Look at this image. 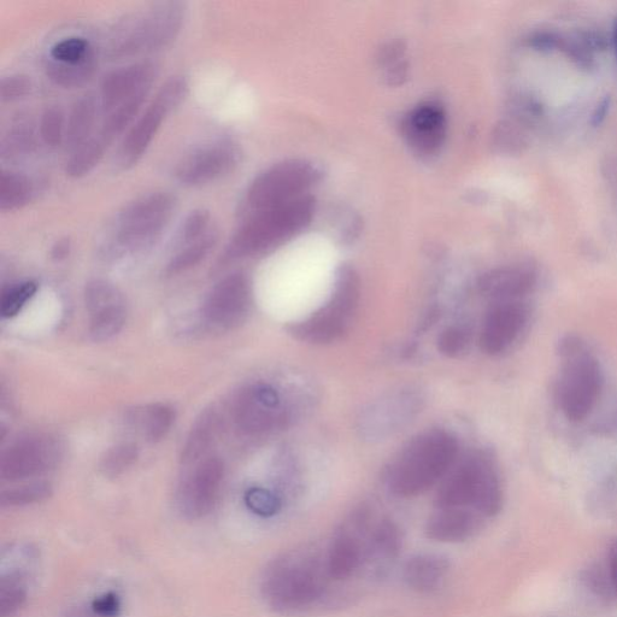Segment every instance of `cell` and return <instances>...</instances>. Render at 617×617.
Here are the masks:
<instances>
[{"instance_id": "6da1fadb", "label": "cell", "mask_w": 617, "mask_h": 617, "mask_svg": "<svg viewBox=\"0 0 617 617\" xmlns=\"http://www.w3.org/2000/svg\"><path fill=\"white\" fill-rule=\"evenodd\" d=\"M558 374L555 399L569 422L580 423L595 410L604 387L601 362L591 345L578 334H567L557 345Z\"/></svg>"}, {"instance_id": "4316f807", "label": "cell", "mask_w": 617, "mask_h": 617, "mask_svg": "<svg viewBox=\"0 0 617 617\" xmlns=\"http://www.w3.org/2000/svg\"><path fill=\"white\" fill-rule=\"evenodd\" d=\"M378 69L386 85L402 86L409 76L407 45L397 39L381 47L378 55Z\"/></svg>"}, {"instance_id": "7a4b0ae2", "label": "cell", "mask_w": 617, "mask_h": 617, "mask_svg": "<svg viewBox=\"0 0 617 617\" xmlns=\"http://www.w3.org/2000/svg\"><path fill=\"white\" fill-rule=\"evenodd\" d=\"M457 455L458 443L451 433L444 430L422 433L391 464L387 486L397 497L420 496L449 474Z\"/></svg>"}, {"instance_id": "52a82bcc", "label": "cell", "mask_w": 617, "mask_h": 617, "mask_svg": "<svg viewBox=\"0 0 617 617\" xmlns=\"http://www.w3.org/2000/svg\"><path fill=\"white\" fill-rule=\"evenodd\" d=\"M322 176V169L304 158L274 164L252 180L240 203V219L309 196Z\"/></svg>"}, {"instance_id": "ffe728a7", "label": "cell", "mask_w": 617, "mask_h": 617, "mask_svg": "<svg viewBox=\"0 0 617 617\" xmlns=\"http://www.w3.org/2000/svg\"><path fill=\"white\" fill-rule=\"evenodd\" d=\"M539 272L530 262H516L493 268L481 275L478 289L486 298L498 302L525 301L537 289Z\"/></svg>"}, {"instance_id": "30bf717a", "label": "cell", "mask_w": 617, "mask_h": 617, "mask_svg": "<svg viewBox=\"0 0 617 617\" xmlns=\"http://www.w3.org/2000/svg\"><path fill=\"white\" fill-rule=\"evenodd\" d=\"M190 92V85L185 76H173L158 91L154 101L144 111L135 125L123 139L119 152H117V164L122 169L135 166L148 150L151 141L160 131L162 123L167 117L180 107Z\"/></svg>"}, {"instance_id": "277c9868", "label": "cell", "mask_w": 617, "mask_h": 617, "mask_svg": "<svg viewBox=\"0 0 617 617\" xmlns=\"http://www.w3.org/2000/svg\"><path fill=\"white\" fill-rule=\"evenodd\" d=\"M438 509H473L492 517L501 511L503 489L496 464L489 455H470L450 470L436 497Z\"/></svg>"}, {"instance_id": "8992f818", "label": "cell", "mask_w": 617, "mask_h": 617, "mask_svg": "<svg viewBox=\"0 0 617 617\" xmlns=\"http://www.w3.org/2000/svg\"><path fill=\"white\" fill-rule=\"evenodd\" d=\"M176 207L178 201L169 192H154L135 199L110 226L107 250L115 256H126L151 248L173 219Z\"/></svg>"}, {"instance_id": "f35d334b", "label": "cell", "mask_w": 617, "mask_h": 617, "mask_svg": "<svg viewBox=\"0 0 617 617\" xmlns=\"http://www.w3.org/2000/svg\"><path fill=\"white\" fill-rule=\"evenodd\" d=\"M27 592L21 580L14 575L0 581V617L13 616L25 604Z\"/></svg>"}, {"instance_id": "9a60e30c", "label": "cell", "mask_w": 617, "mask_h": 617, "mask_svg": "<svg viewBox=\"0 0 617 617\" xmlns=\"http://www.w3.org/2000/svg\"><path fill=\"white\" fill-rule=\"evenodd\" d=\"M250 279L243 273L221 280L205 301L203 315L208 325L228 331L242 325L251 309Z\"/></svg>"}, {"instance_id": "d6a6232c", "label": "cell", "mask_w": 617, "mask_h": 617, "mask_svg": "<svg viewBox=\"0 0 617 617\" xmlns=\"http://www.w3.org/2000/svg\"><path fill=\"white\" fill-rule=\"evenodd\" d=\"M108 148L96 137L87 139L78 149L73 151L66 164V173L70 178H82L91 173L107 152Z\"/></svg>"}, {"instance_id": "7dc6e473", "label": "cell", "mask_w": 617, "mask_h": 617, "mask_svg": "<svg viewBox=\"0 0 617 617\" xmlns=\"http://www.w3.org/2000/svg\"><path fill=\"white\" fill-rule=\"evenodd\" d=\"M121 607V599L114 592L104 593L92 602L93 613L99 617H117Z\"/></svg>"}, {"instance_id": "8fae6325", "label": "cell", "mask_w": 617, "mask_h": 617, "mask_svg": "<svg viewBox=\"0 0 617 617\" xmlns=\"http://www.w3.org/2000/svg\"><path fill=\"white\" fill-rule=\"evenodd\" d=\"M425 396L419 387L402 386L375 399L358 417V432L369 442L392 437L421 413Z\"/></svg>"}, {"instance_id": "7402d4cb", "label": "cell", "mask_w": 617, "mask_h": 617, "mask_svg": "<svg viewBox=\"0 0 617 617\" xmlns=\"http://www.w3.org/2000/svg\"><path fill=\"white\" fill-rule=\"evenodd\" d=\"M480 517L468 509H438L427 521L426 537L439 543L466 542L478 531Z\"/></svg>"}, {"instance_id": "ab89813d", "label": "cell", "mask_w": 617, "mask_h": 617, "mask_svg": "<svg viewBox=\"0 0 617 617\" xmlns=\"http://www.w3.org/2000/svg\"><path fill=\"white\" fill-rule=\"evenodd\" d=\"M244 501L252 513L261 517L275 516L281 509L280 498L262 487H252L246 491Z\"/></svg>"}, {"instance_id": "681fc988", "label": "cell", "mask_w": 617, "mask_h": 617, "mask_svg": "<svg viewBox=\"0 0 617 617\" xmlns=\"http://www.w3.org/2000/svg\"><path fill=\"white\" fill-rule=\"evenodd\" d=\"M70 243L68 239L60 240L55 245L54 250H52V255L56 258V260H62V258L66 257L69 254Z\"/></svg>"}, {"instance_id": "cb8c5ba5", "label": "cell", "mask_w": 617, "mask_h": 617, "mask_svg": "<svg viewBox=\"0 0 617 617\" xmlns=\"http://www.w3.org/2000/svg\"><path fill=\"white\" fill-rule=\"evenodd\" d=\"M219 428L220 417L214 408L204 410L199 415L182 449L181 463L184 467L196 466L203 461L214 444Z\"/></svg>"}, {"instance_id": "816d5d0a", "label": "cell", "mask_w": 617, "mask_h": 617, "mask_svg": "<svg viewBox=\"0 0 617 617\" xmlns=\"http://www.w3.org/2000/svg\"><path fill=\"white\" fill-rule=\"evenodd\" d=\"M614 425H615L616 430H617V410H616V414H615Z\"/></svg>"}, {"instance_id": "8d00e7d4", "label": "cell", "mask_w": 617, "mask_h": 617, "mask_svg": "<svg viewBox=\"0 0 617 617\" xmlns=\"http://www.w3.org/2000/svg\"><path fill=\"white\" fill-rule=\"evenodd\" d=\"M51 495L52 487L49 483H34L3 491L0 504L4 508L26 507V505L46 501Z\"/></svg>"}, {"instance_id": "d590c367", "label": "cell", "mask_w": 617, "mask_h": 617, "mask_svg": "<svg viewBox=\"0 0 617 617\" xmlns=\"http://www.w3.org/2000/svg\"><path fill=\"white\" fill-rule=\"evenodd\" d=\"M403 548V536L399 527L391 520H383L376 526L372 538L375 554L386 558H396Z\"/></svg>"}, {"instance_id": "f1b7e54d", "label": "cell", "mask_w": 617, "mask_h": 617, "mask_svg": "<svg viewBox=\"0 0 617 617\" xmlns=\"http://www.w3.org/2000/svg\"><path fill=\"white\" fill-rule=\"evenodd\" d=\"M90 337L93 342L103 343L121 332L127 319L126 301L104 305L91 311Z\"/></svg>"}, {"instance_id": "83f0119b", "label": "cell", "mask_w": 617, "mask_h": 617, "mask_svg": "<svg viewBox=\"0 0 617 617\" xmlns=\"http://www.w3.org/2000/svg\"><path fill=\"white\" fill-rule=\"evenodd\" d=\"M98 113V103L91 94L81 98L70 114L66 133L69 149L74 151L92 137V129Z\"/></svg>"}, {"instance_id": "ee69618b", "label": "cell", "mask_w": 617, "mask_h": 617, "mask_svg": "<svg viewBox=\"0 0 617 617\" xmlns=\"http://www.w3.org/2000/svg\"><path fill=\"white\" fill-rule=\"evenodd\" d=\"M596 589L599 593H608L609 596L617 597V542L611 546L608 554L605 572L593 574Z\"/></svg>"}, {"instance_id": "d4e9b609", "label": "cell", "mask_w": 617, "mask_h": 617, "mask_svg": "<svg viewBox=\"0 0 617 617\" xmlns=\"http://www.w3.org/2000/svg\"><path fill=\"white\" fill-rule=\"evenodd\" d=\"M129 422L151 443L160 442L172 428L175 413L167 404H151L129 413Z\"/></svg>"}, {"instance_id": "1f68e13d", "label": "cell", "mask_w": 617, "mask_h": 617, "mask_svg": "<svg viewBox=\"0 0 617 617\" xmlns=\"http://www.w3.org/2000/svg\"><path fill=\"white\" fill-rule=\"evenodd\" d=\"M96 69V57L80 64H63L50 60L46 62L45 66L47 76L55 84L66 88L85 85L96 73Z\"/></svg>"}, {"instance_id": "f546056e", "label": "cell", "mask_w": 617, "mask_h": 617, "mask_svg": "<svg viewBox=\"0 0 617 617\" xmlns=\"http://www.w3.org/2000/svg\"><path fill=\"white\" fill-rule=\"evenodd\" d=\"M34 193V185L27 176L13 172H3L0 176V210L26 207L33 201Z\"/></svg>"}, {"instance_id": "484cf974", "label": "cell", "mask_w": 617, "mask_h": 617, "mask_svg": "<svg viewBox=\"0 0 617 617\" xmlns=\"http://www.w3.org/2000/svg\"><path fill=\"white\" fill-rule=\"evenodd\" d=\"M362 550L360 543L350 534L342 533L332 545L327 561V574L334 580H345L360 567Z\"/></svg>"}, {"instance_id": "836d02e7", "label": "cell", "mask_w": 617, "mask_h": 617, "mask_svg": "<svg viewBox=\"0 0 617 617\" xmlns=\"http://www.w3.org/2000/svg\"><path fill=\"white\" fill-rule=\"evenodd\" d=\"M138 457L137 445L131 443L119 444L104 452L101 461H99V469L107 477H119L134 466Z\"/></svg>"}, {"instance_id": "7bdbcfd3", "label": "cell", "mask_w": 617, "mask_h": 617, "mask_svg": "<svg viewBox=\"0 0 617 617\" xmlns=\"http://www.w3.org/2000/svg\"><path fill=\"white\" fill-rule=\"evenodd\" d=\"M469 342L470 332L467 327L451 326L440 334L438 350L446 357H457L467 349Z\"/></svg>"}, {"instance_id": "4dcf8cb0", "label": "cell", "mask_w": 617, "mask_h": 617, "mask_svg": "<svg viewBox=\"0 0 617 617\" xmlns=\"http://www.w3.org/2000/svg\"><path fill=\"white\" fill-rule=\"evenodd\" d=\"M217 238H219V233H217L215 228H211L201 239L187 244L185 248L169 262L166 273L168 275H176L196 267L197 264L201 263L204 258L210 254V251L214 249Z\"/></svg>"}, {"instance_id": "2e32d148", "label": "cell", "mask_w": 617, "mask_h": 617, "mask_svg": "<svg viewBox=\"0 0 617 617\" xmlns=\"http://www.w3.org/2000/svg\"><path fill=\"white\" fill-rule=\"evenodd\" d=\"M223 474L225 467L219 457L205 458L193 466L179 487L178 503L182 515L190 520L207 516L219 497Z\"/></svg>"}, {"instance_id": "74e56055", "label": "cell", "mask_w": 617, "mask_h": 617, "mask_svg": "<svg viewBox=\"0 0 617 617\" xmlns=\"http://www.w3.org/2000/svg\"><path fill=\"white\" fill-rule=\"evenodd\" d=\"M37 291L38 285L33 281H25L21 282V284L10 286L8 290L3 292L2 301H0V314L5 319H10V317L20 314L21 310L31 301Z\"/></svg>"}, {"instance_id": "e0dca14e", "label": "cell", "mask_w": 617, "mask_h": 617, "mask_svg": "<svg viewBox=\"0 0 617 617\" xmlns=\"http://www.w3.org/2000/svg\"><path fill=\"white\" fill-rule=\"evenodd\" d=\"M531 308L525 301L498 302L487 313L480 333V348L498 356L508 351L526 331Z\"/></svg>"}, {"instance_id": "f6af8a7d", "label": "cell", "mask_w": 617, "mask_h": 617, "mask_svg": "<svg viewBox=\"0 0 617 617\" xmlns=\"http://www.w3.org/2000/svg\"><path fill=\"white\" fill-rule=\"evenodd\" d=\"M33 143V134L31 129L26 125H17L11 129L8 137L4 139L2 145L3 156H19L31 148Z\"/></svg>"}, {"instance_id": "5bb4252c", "label": "cell", "mask_w": 617, "mask_h": 617, "mask_svg": "<svg viewBox=\"0 0 617 617\" xmlns=\"http://www.w3.org/2000/svg\"><path fill=\"white\" fill-rule=\"evenodd\" d=\"M63 446L51 436H28L17 440L4 451L0 460V477L17 481L49 472L62 460Z\"/></svg>"}, {"instance_id": "9c48e42d", "label": "cell", "mask_w": 617, "mask_h": 617, "mask_svg": "<svg viewBox=\"0 0 617 617\" xmlns=\"http://www.w3.org/2000/svg\"><path fill=\"white\" fill-rule=\"evenodd\" d=\"M360 278L348 264L340 267L329 301L315 314L290 327V333L301 342L331 344L348 331L360 301Z\"/></svg>"}, {"instance_id": "60d3db41", "label": "cell", "mask_w": 617, "mask_h": 617, "mask_svg": "<svg viewBox=\"0 0 617 617\" xmlns=\"http://www.w3.org/2000/svg\"><path fill=\"white\" fill-rule=\"evenodd\" d=\"M211 228V215L208 210L198 209L192 211L182 223L180 229V242L184 245L196 242L203 235L207 234Z\"/></svg>"}, {"instance_id": "5b68a950", "label": "cell", "mask_w": 617, "mask_h": 617, "mask_svg": "<svg viewBox=\"0 0 617 617\" xmlns=\"http://www.w3.org/2000/svg\"><path fill=\"white\" fill-rule=\"evenodd\" d=\"M187 8L182 2L150 5L126 17L111 33L108 55L113 58L149 54L173 43L181 32Z\"/></svg>"}, {"instance_id": "c3c4849f", "label": "cell", "mask_w": 617, "mask_h": 617, "mask_svg": "<svg viewBox=\"0 0 617 617\" xmlns=\"http://www.w3.org/2000/svg\"><path fill=\"white\" fill-rule=\"evenodd\" d=\"M604 175L617 203V145L607 156V161L604 163Z\"/></svg>"}, {"instance_id": "b9f144b4", "label": "cell", "mask_w": 617, "mask_h": 617, "mask_svg": "<svg viewBox=\"0 0 617 617\" xmlns=\"http://www.w3.org/2000/svg\"><path fill=\"white\" fill-rule=\"evenodd\" d=\"M40 135L46 145L60 146L64 138V115L57 107L47 108L40 121Z\"/></svg>"}, {"instance_id": "f907efd6", "label": "cell", "mask_w": 617, "mask_h": 617, "mask_svg": "<svg viewBox=\"0 0 617 617\" xmlns=\"http://www.w3.org/2000/svg\"><path fill=\"white\" fill-rule=\"evenodd\" d=\"M611 43H613L615 58H616V63H617V19L614 22L613 37H611Z\"/></svg>"}, {"instance_id": "3957f363", "label": "cell", "mask_w": 617, "mask_h": 617, "mask_svg": "<svg viewBox=\"0 0 617 617\" xmlns=\"http://www.w3.org/2000/svg\"><path fill=\"white\" fill-rule=\"evenodd\" d=\"M316 201L311 195L243 217L225 257H254L290 242L313 221Z\"/></svg>"}, {"instance_id": "ba28073f", "label": "cell", "mask_w": 617, "mask_h": 617, "mask_svg": "<svg viewBox=\"0 0 617 617\" xmlns=\"http://www.w3.org/2000/svg\"><path fill=\"white\" fill-rule=\"evenodd\" d=\"M325 593V579L314 562L285 556L270 564L262 580V595L278 613L307 608Z\"/></svg>"}, {"instance_id": "7c38bea8", "label": "cell", "mask_w": 617, "mask_h": 617, "mask_svg": "<svg viewBox=\"0 0 617 617\" xmlns=\"http://www.w3.org/2000/svg\"><path fill=\"white\" fill-rule=\"evenodd\" d=\"M292 409L281 393L269 384H256L240 393L234 405V420L248 436H262L285 427Z\"/></svg>"}, {"instance_id": "bcb514c9", "label": "cell", "mask_w": 617, "mask_h": 617, "mask_svg": "<svg viewBox=\"0 0 617 617\" xmlns=\"http://www.w3.org/2000/svg\"><path fill=\"white\" fill-rule=\"evenodd\" d=\"M31 81L27 76L11 75L2 80L0 85V97L3 102H14L17 99L27 96L31 92Z\"/></svg>"}, {"instance_id": "603a6c76", "label": "cell", "mask_w": 617, "mask_h": 617, "mask_svg": "<svg viewBox=\"0 0 617 617\" xmlns=\"http://www.w3.org/2000/svg\"><path fill=\"white\" fill-rule=\"evenodd\" d=\"M448 557L438 554L415 555L404 564L403 579L411 590L428 593L437 590L448 574Z\"/></svg>"}, {"instance_id": "44dd1931", "label": "cell", "mask_w": 617, "mask_h": 617, "mask_svg": "<svg viewBox=\"0 0 617 617\" xmlns=\"http://www.w3.org/2000/svg\"><path fill=\"white\" fill-rule=\"evenodd\" d=\"M156 76L157 68L149 62L135 63L109 73L102 81L99 96L103 113H110L140 94H149Z\"/></svg>"}, {"instance_id": "4fadbf2b", "label": "cell", "mask_w": 617, "mask_h": 617, "mask_svg": "<svg viewBox=\"0 0 617 617\" xmlns=\"http://www.w3.org/2000/svg\"><path fill=\"white\" fill-rule=\"evenodd\" d=\"M242 157L237 141L214 140L182 158L174 170L175 179L186 187L208 185L233 173Z\"/></svg>"}, {"instance_id": "ac0fdd59", "label": "cell", "mask_w": 617, "mask_h": 617, "mask_svg": "<svg viewBox=\"0 0 617 617\" xmlns=\"http://www.w3.org/2000/svg\"><path fill=\"white\" fill-rule=\"evenodd\" d=\"M543 114V107L536 98L517 97L511 103L507 117L493 132V146L503 155L522 154L530 145Z\"/></svg>"}, {"instance_id": "d6986e66", "label": "cell", "mask_w": 617, "mask_h": 617, "mask_svg": "<svg viewBox=\"0 0 617 617\" xmlns=\"http://www.w3.org/2000/svg\"><path fill=\"white\" fill-rule=\"evenodd\" d=\"M448 132V119L442 105L426 102L409 111L402 121V133L409 148L423 158L442 150Z\"/></svg>"}, {"instance_id": "e575fe53", "label": "cell", "mask_w": 617, "mask_h": 617, "mask_svg": "<svg viewBox=\"0 0 617 617\" xmlns=\"http://www.w3.org/2000/svg\"><path fill=\"white\" fill-rule=\"evenodd\" d=\"M96 57L90 41L72 37L57 41L51 47L50 60L63 64H80Z\"/></svg>"}]
</instances>
